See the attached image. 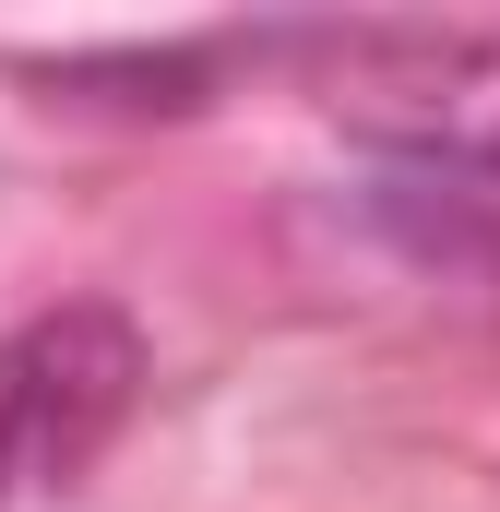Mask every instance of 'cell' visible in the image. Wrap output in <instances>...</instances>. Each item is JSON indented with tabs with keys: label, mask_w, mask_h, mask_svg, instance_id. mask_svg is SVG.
I'll return each mask as SVG.
<instances>
[{
	"label": "cell",
	"mask_w": 500,
	"mask_h": 512,
	"mask_svg": "<svg viewBox=\"0 0 500 512\" xmlns=\"http://www.w3.org/2000/svg\"><path fill=\"white\" fill-rule=\"evenodd\" d=\"M334 120L381 155L393 215L429 251L500 262V48L489 36H346Z\"/></svg>",
	"instance_id": "cell-1"
},
{
	"label": "cell",
	"mask_w": 500,
	"mask_h": 512,
	"mask_svg": "<svg viewBox=\"0 0 500 512\" xmlns=\"http://www.w3.org/2000/svg\"><path fill=\"white\" fill-rule=\"evenodd\" d=\"M143 393V334L108 298H72V310H36L0 334V512L36 501V489H72L108 429Z\"/></svg>",
	"instance_id": "cell-2"
}]
</instances>
